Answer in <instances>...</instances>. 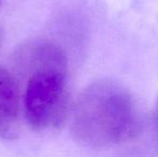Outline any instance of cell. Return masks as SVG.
<instances>
[{"instance_id":"cell-1","label":"cell","mask_w":158,"mask_h":157,"mask_svg":"<svg viewBox=\"0 0 158 157\" xmlns=\"http://www.w3.org/2000/svg\"><path fill=\"white\" fill-rule=\"evenodd\" d=\"M16 63L28 76L23 96L28 125L40 132L60 128L72 105L64 51L52 41L35 40L19 48Z\"/></svg>"},{"instance_id":"cell-2","label":"cell","mask_w":158,"mask_h":157,"mask_svg":"<svg viewBox=\"0 0 158 157\" xmlns=\"http://www.w3.org/2000/svg\"><path fill=\"white\" fill-rule=\"evenodd\" d=\"M69 118L73 139L89 147L121 144L130 140L138 128L130 93L111 80L86 86L71 105Z\"/></svg>"},{"instance_id":"cell-5","label":"cell","mask_w":158,"mask_h":157,"mask_svg":"<svg viewBox=\"0 0 158 157\" xmlns=\"http://www.w3.org/2000/svg\"><path fill=\"white\" fill-rule=\"evenodd\" d=\"M0 2H1V0H0Z\"/></svg>"},{"instance_id":"cell-4","label":"cell","mask_w":158,"mask_h":157,"mask_svg":"<svg viewBox=\"0 0 158 157\" xmlns=\"http://www.w3.org/2000/svg\"><path fill=\"white\" fill-rule=\"evenodd\" d=\"M155 121H156V124L158 126V97L156 100V105H155Z\"/></svg>"},{"instance_id":"cell-3","label":"cell","mask_w":158,"mask_h":157,"mask_svg":"<svg viewBox=\"0 0 158 157\" xmlns=\"http://www.w3.org/2000/svg\"><path fill=\"white\" fill-rule=\"evenodd\" d=\"M21 101L17 81L4 68L0 67V138L13 140L21 127Z\"/></svg>"}]
</instances>
